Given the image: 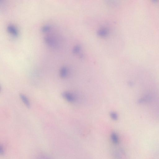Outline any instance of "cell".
Wrapping results in <instances>:
<instances>
[{"label":"cell","instance_id":"1","mask_svg":"<svg viewBox=\"0 0 159 159\" xmlns=\"http://www.w3.org/2000/svg\"><path fill=\"white\" fill-rule=\"evenodd\" d=\"M62 96L66 100L70 102H74L75 100L74 96L68 92H64L62 94Z\"/></svg>","mask_w":159,"mask_h":159},{"label":"cell","instance_id":"2","mask_svg":"<svg viewBox=\"0 0 159 159\" xmlns=\"http://www.w3.org/2000/svg\"><path fill=\"white\" fill-rule=\"evenodd\" d=\"M7 28L8 31L13 35L15 36H17L18 35L17 30L14 26L9 25L8 26Z\"/></svg>","mask_w":159,"mask_h":159},{"label":"cell","instance_id":"3","mask_svg":"<svg viewBox=\"0 0 159 159\" xmlns=\"http://www.w3.org/2000/svg\"><path fill=\"white\" fill-rule=\"evenodd\" d=\"M45 41L47 45L52 47H55L56 43L54 40L51 38L47 36L45 38Z\"/></svg>","mask_w":159,"mask_h":159},{"label":"cell","instance_id":"4","mask_svg":"<svg viewBox=\"0 0 159 159\" xmlns=\"http://www.w3.org/2000/svg\"><path fill=\"white\" fill-rule=\"evenodd\" d=\"M20 97L22 101L24 102L26 106L28 108H30V103L29 99L27 97L24 95L22 94L20 95Z\"/></svg>","mask_w":159,"mask_h":159},{"label":"cell","instance_id":"5","mask_svg":"<svg viewBox=\"0 0 159 159\" xmlns=\"http://www.w3.org/2000/svg\"><path fill=\"white\" fill-rule=\"evenodd\" d=\"M111 140L112 143L115 145H118L119 143V139L118 135L116 133L113 132L111 136Z\"/></svg>","mask_w":159,"mask_h":159},{"label":"cell","instance_id":"6","mask_svg":"<svg viewBox=\"0 0 159 159\" xmlns=\"http://www.w3.org/2000/svg\"><path fill=\"white\" fill-rule=\"evenodd\" d=\"M61 77L62 78L67 77L68 74V70L66 68L63 67L61 69L60 72Z\"/></svg>","mask_w":159,"mask_h":159},{"label":"cell","instance_id":"7","mask_svg":"<svg viewBox=\"0 0 159 159\" xmlns=\"http://www.w3.org/2000/svg\"><path fill=\"white\" fill-rule=\"evenodd\" d=\"M111 118L114 120H117L118 118V116L115 112H112L110 114Z\"/></svg>","mask_w":159,"mask_h":159},{"label":"cell","instance_id":"8","mask_svg":"<svg viewBox=\"0 0 159 159\" xmlns=\"http://www.w3.org/2000/svg\"><path fill=\"white\" fill-rule=\"evenodd\" d=\"M51 28L48 26H43L42 28L43 32H46L49 31L50 29Z\"/></svg>","mask_w":159,"mask_h":159}]
</instances>
